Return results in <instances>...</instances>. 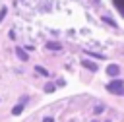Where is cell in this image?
Segmentation results:
<instances>
[{
    "label": "cell",
    "instance_id": "6da1fadb",
    "mask_svg": "<svg viewBox=\"0 0 124 122\" xmlns=\"http://www.w3.org/2000/svg\"><path fill=\"white\" fill-rule=\"evenodd\" d=\"M107 89L112 95H124V79H112V81H108Z\"/></svg>",
    "mask_w": 124,
    "mask_h": 122
},
{
    "label": "cell",
    "instance_id": "7a4b0ae2",
    "mask_svg": "<svg viewBox=\"0 0 124 122\" xmlns=\"http://www.w3.org/2000/svg\"><path fill=\"white\" fill-rule=\"evenodd\" d=\"M107 74L112 76V77H116V76L120 74V66H118V64H108V66H107Z\"/></svg>",
    "mask_w": 124,
    "mask_h": 122
},
{
    "label": "cell",
    "instance_id": "3957f363",
    "mask_svg": "<svg viewBox=\"0 0 124 122\" xmlns=\"http://www.w3.org/2000/svg\"><path fill=\"white\" fill-rule=\"evenodd\" d=\"M16 54H17V58H19L21 62H27V60H29V54H27L21 46H16Z\"/></svg>",
    "mask_w": 124,
    "mask_h": 122
},
{
    "label": "cell",
    "instance_id": "277c9868",
    "mask_svg": "<svg viewBox=\"0 0 124 122\" xmlns=\"http://www.w3.org/2000/svg\"><path fill=\"white\" fill-rule=\"evenodd\" d=\"M45 48H48V50H62V45L56 43V41H46Z\"/></svg>",
    "mask_w": 124,
    "mask_h": 122
},
{
    "label": "cell",
    "instance_id": "5b68a950",
    "mask_svg": "<svg viewBox=\"0 0 124 122\" xmlns=\"http://www.w3.org/2000/svg\"><path fill=\"white\" fill-rule=\"evenodd\" d=\"M21 112H23V103H19V105H16V107L12 108V114H14V116H19Z\"/></svg>",
    "mask_w": 124,
    "mask_h": 122
},
{
    "label": "cell",
    "instance_id": "8992f818",
    "mask_svg": "<svg viewBox=\"0 0 124 122\" xmlns=\"http://www.w3.org/2000/svg\"><path fill=\"white\" fill-rule=\"evenodd\" d=\"M81 64H83V66H85L87 70H93V72L97 70V64H95V62H91V60H83Z\"/></svg>",
    "mask_w": 124,
    "mask_h": 122
},
{
    "label": "cell",
    "instance_id": "52a82bcc",
    "mask_svg": "<svg viewBox=\"0 0 124 122\" xmlns=\"http://www.w3.org/2000/svg\"><path fill=\"white\" fill-rule=\"evenodd\" d=\"M35 72H37V74H41V76H45V77H48V70H46V68H43V66H39V64L35 66Z\"/></svg>",
    "mask_w": 124,
    "mask_h": 122
},
{
    "label": "cell",
    "instance_id": "ba28073f",
    "mask_svg": "<svg viewBox=\"0 0 124 122\" xmlns=\"http://www.w3.org/2000/svg\"><path fill=\"white\" fill-rule=\"evenodd\" d=\"M54 89H56V85H54V83H50V81H48V83L45 85V91H46V93H52Z\"/></svg>",
    "mask_w": 124,
    "mask_h": 122
},
{
    "label": "cell",
    "instance_id": "9c48e42d",
    "mask_svg": "<svg viewBox=\"0 0 124 122\" xmlns=\"http://www.w3.org/2000/svg\"><path fill=\"white\" fill-rule=\"evenodd\" d=\"M85 52H87L89 56H93V58H99V60H103V58H105L103 54H97V52H91V50H85Z\"/></svg>",
    "mask_w": 124,
    "mask_h": 122
},
{
    "label": "cell",
    "instance_id": "30bf717a",
    "mask_svg": "<svg viewBox=\"0 0 124 122\" xmlns=\"http://www.w3.org/2000/svg\"><path fill=\"white\" fill-rule=\"evenodd\" d=\"M103 110H105V107H103V105H97V107L93 108V112H95V114H101Z\"/></svg>",
    "mask_w": 124,
    "mask_h": 122
},
{
    "label": "cell",
    "instance_id": "8fae6325",
    "mask_svg": "<svg viewBox=\"0 0 124 122\" xmlns=\"http://www.w3.org/2000/svg\"><path fill=\"white\" fill-rule=\"evenodd\" d=\"M6 12H8V8H6V6H2V10H0V21L6 17Z\"/></svg>",
    "mask_w": 124,
    "mask_h": 122
},
{
    "label": "cell",
    "instance_id": "7c38bea8",
    "mask_svg": "<svg viewBox=\"0 0 124 122\" xmlns=\"http://www.w3.org/2000/svg\"><path fill=\"white\" fill-rule=\"evenodd\" d=\"M43 122H54V118H52V116H45V118H43Z\"/></svg>",
    "mask_w": 124,
    "mask_h": 122
}]
</instances>
